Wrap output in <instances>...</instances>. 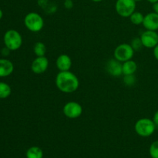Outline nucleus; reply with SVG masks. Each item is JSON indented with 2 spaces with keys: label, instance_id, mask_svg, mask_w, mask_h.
<instances>
[{
  "label": "nucleus",
  "instance_id": "nucleus-1",
  "mask_svg": "<svg viewBox=\"0 0 158 158\" xmlns=\"http://www.w3.org/2000/svg\"><path fill=\"white\" fill-rule=\"evenodd\" d=\"M56 86L58 89L64 94H72L77 91L80 86L78 77L71 71L58 73L55 80Z\"/></svg>",
  "mask_w": 158,
  "mask_h": 158
},
{
  "label": "nucleus",
  "instance_id": "nucleus-2",
  "mask_svg": "<svg viewBox=\"0 0 158 158\" xmlns=\"http://www.w3.org/2000/svg\"><path fill=\"white\" fill-rule=\"evenodd\" d=\"M156 128L157 127L153 120L149 118L139 119L134 125L135 132L142 137H148L151 136L154 133Z\"/></svg>",
  "mask_w": 158,
  "mask_h": 158
},
{
  "label": "nucleus",
  "instance_id": "nucleus-3",
  "mask_svg": "<svg viewBox=\"0 0 158 158\" xmlns=\"http://www.w3.org/2000/svg\"><path fill=\"white\" fill-rule=\"evenodd\" d=\"M24 25L28 30L32 32H39L44 26L43 18L39 13L32 12L28 13L24 18Z\"/></svg>",
  "mask_w": 158,
  "mask_h": 158
},
{
  "label": "nucleus",
  "instance_id": "nucleus-4",
  "mask_svg": "<svg viewBox=\"0 0 158 158\" xmlns=\"http://www.w3.org/2000/svg\"><path fill=\"white\" fill-rule=\"evenodd\" d=\"M3 40L6 47L11 51L17 50L23 45V37L21 34L15 29H9L6 31Z\"/></svg>",
  "mask_w": 158,
  "mask_h": 158
},
{
  "label": "nucleus",
  "instance_id": "nucleus-5",
  "mask_svg": "<svg viewBox=\"0 0 158 158\" xmlns=\"http://www.w3.org/2000/svg\"><path fill=\"white\" fill-rule=\"evenodd\" d=\"M134 49L131 44L122 43L117 46L114 51V58L118 61L123 63L132 60L134 56Z\"/></svg>",
  "mask_w": 158,
  "mask_h": 158
},
{
  "label": "nucleus",
  "instance_id": "nucleus-6",
  "mask_svg": "<svg viewBox=\"0 0 158 158\" xmlns=\"http://www.w3.org/2000/svg\"><path fill=\"white\" fill-rule=\"evenodd\" d=\"M117 13L123 18H128L136 10V2L134 0H117L115 4Z\"/></svg>",
  "mask_w": 158,
  "mask_h": 158
},
{
  "label": "nucleus",
  "instance_id": "nucleus-7",
  "mask_svg": "<svg viewBox=\"0 0 158 158\" xmlns=\"http://www.w3.org/2000/svg\"><path fill=\"white\" fill-rule=\"evenodd\" d=\"M63 113L67 118L77 119L83 114V107L78 102L69 101L63 106Z\"/></svg>",
  "mask_w": 158,
  "mask_h": 158
},
{
  "label": "nucleus",
  "instance_id": "nucleus-8",
  "mask_svg": "<svg viewBox=\"0 0 158 158\" xmlns=\"http://www.w3.org/2000/svg\"><path fill=\"white\" fill-rule=\"evenodd\" d=\"M143 47L154 49L158 44V35L157 31L145 30L140 36Z\"/></svg>",
  "mask_w": 158,
  "mask_h": 158
},
{
  "label": "nucleus",
  "instance_id": "nucleus-9",
  "mask_svg": "<svg viewBox=\"0 0 158 158\" xmlns=\"http://www.w3.org/2000/svg\"><path fill=\"white\" fill-rule=\"evenodd\" d=\"M49 64V60L46 56H36L31 63V70L37 75L43 74L48 69Z\"/></svg>",
  "mask_w": 158,
  "mask_h": 158
},
{
  "label": "nucleus",
  "instance_id": "nucleus-10",
  "mask_svg": "<svg viewBox=\"0 0 158 158\" xmlns=\"http://www.w3.org/2000/svg\"><path fill=\"white\" fill-rule=\"evenodd\" d=\"M106 72L110 76L114 77H120L123 75V71H122V63L118 61L116 59L110 60L106 63Z\"/></svg>",
  "mask_w": 158,
  "mask_h": 158
},
{
  "label": "nucleus",
  "instance_id": "nucleus-11",
  "mask_svg": "<svg viewBox=\"0 0 158 158\" xmlns=\"http://www.w3.org/2000/svg\"><path fill=\"white\" fill-rule=\"evenodd\" d=\"M143 27L147 30L157 31L158 30V14L156 12H150L144 15L143 24Z\"/></svg>",
  "mask_w": 158,
  "mask_h": 158
},
{
  "label": "nucleus",
  "instance_id": "nucleus-12",
  "mask_svg": "<svg viewBox=\"0 0 158 158\" xmlns=\"http://www.w3.org/2000/svg\"><path fill=\"white\" fill-rule=\"evenodd\" d=\"M56 65L57 69L61 72L69 71L73 65L72 59L67 54H61L57 57Z\"/></svg>",
  "mask_w": 158,
  "mask_h": 158
},
{
  "label": "nucleus",
  "instance_id": "nucleus-13",
  "mask_svg": "<svg viewBox=\"0 0 158 158\" xmlns=\"http://www.w3.org/2000/svg\"><path fill=\"white\" fill-rule=\"evenodd\" d=\"M13 63L6 59H0V77H6L12 73Z\"/></svg>",
  "mask_w": 158,
  "mask_h": 158
},
{
  "label": "nucleus",
  "instance_id": "nucleus-14",
  "mask_svg": "<svg viewBox=\"0 0 158 158\" xmlns=\"http://www.w3.org/2000/svg\"><path fill=\"white\" fill-rule=\"evenodd\" d=\"M137 69V64L135 61L132 60H127L122 63V71L123 75H132L135 74Z\"/></svg>",
  "mask_w": 158,
  "mask_h": 158
},
{
  "label": "nucleus",
  "instance_id": "nucleus-15",
  "mask_svg": "<svg viewBox=\"0 0 158 158\" xmlns=\"http://www.w3.org/2000/svg\"><path fill=\"white\" fill-rule=\"evenodd\" d=\"M26 157L27 158H43V150L39 147H31L26 151Z\"/></svg>",
  "mask_w": 158,
  "mask_h": 158
},
{
  "label": "nucleus",
  "instance_id": "nucleus-16",
  "mask_svg": "<svg viewBox=\"0 0 158 158\" xmlns=\"http://www.w3.org/2000/svg\"><path fill=\"white\" fill-rule=\"evenodd\" d=\"M33 52L36 56H44L46 53V46L42 42H37L33 46Z\"/></svg>",
  "mask_w": 158,
  "mask_h": 158
},
{
  "label": "nucleus",
  "instance_id": "nucleus-17",
  "mask_svg": "<svg viewBox=\"0 0 158 158\" xmlns=\"http://www.w3.org/2000/svg\"><path fill=\"white\" fill-rule=\"evenodd\" d=\"M12 89L8 83L0 82V99H6L11 95Z\"/></svg>",
  "mask_w": 158,
  "mask_h": 158
},
{
  "label": "nucleus",
  "instance_id": "nucleus-18",
  "mask_svg": "<svg viewBox=\"0 0 158 158\" xmlns=\"http://www.w3.org/2000/svg\"><path fill=\"white\" fill-rule=\"evenodd\" d=\"M130 20H131V23L135 26H139V25L143 24V18H144V15L140 12H133L131 15V16L129 17Z\"/></svg>",
  "mask_w": 158,
  "mask_h": 158
},
{
  "label": "nucleus",
  "instance_id": "nucleus-19",
  "mask_svg": "<svg viewBox=\"0 0 158 158\" xmlns=\"http://www.w3.org/2000/svg\"><path fill=\"white\" fill-rule=\"evenodd\" d=\"M150 155L152 158H158V140L153 142L150 147Z\"/></svg>",
  "mask_w": 158,
  "mask_h": 158
},
{
  "label": "nucleus",
  "instance_id": "nucleus-20",
  "mask_svg": "<svg viewBox=\"0 0 158 158\" xmlns=\"http://www.w3.org/2000/svg\"><path fill=\"white\" fill-rule=\"evenodd\" d=\"M123 81L126 86H133L136 83V77L134 74H132V75H124L123 76Z\"/></svg>",
  "mask_w": 158,
  "mask_h": 158
},
{
  "label": "nucleus",
  "instance_id": "nucleus-21",
  "mask_svg": "<svg viewBox=\"0 0 158 158\" xmlns=\"http://www.w3.org/2000/svg\"><path fill=\"white\" fill-rule=\"evenodd\" d=\"M131 46L133 47V49H134V51H138L143 47V44L141 43V40L140 38H134V40L131 41Z\"/></svg>",
  "mask_w": 158,
  "mask_h": 158
},
{
  "label": "nucleus",
  "instance_id": "nucleus-22",
  "mask_svg": "<svg viewBox=\"0 0 158 158\" xmlns=\"http://www.w3.org/2000/svg\"><path fill=\"white\" fill-rule=\"evenodd\" d=\"M64 6L66 9H71L73 6V4L72 0H65Z\"/></svg>",
  "mask_w": 158,
  "mask_h": 158
},
{
  "label": "nucleus",
  "instance_id": "nucleus-23",
  "mask_svg": "<svg viewBox=\"0 0 158 158\" xmlns=\"http://www.w3.org/2000/svg\"><path fill=\"white\" fill-rule=\"evenodd\" d=\"M153 121H154V123H155L156 127H158V110L156 111L155 113H154V117H153Z\"/></svg>",
  "mask_w": 158,
  "mask_h": 158
},
{
  "label": "nucleus",
  "instance_id": "nucleus-24",
  "mask_svg": "<svg viewBox=\"0 0 158 158\" xmlns=\"http://www.w3.org/2000/svg\"><path fill=\"white\" fill-rule=\"evenodd\" d=\"M154 56L158 61V44L154 48Z\"/></svg>",
  "mask_w": 158,
  "mask_h": 158
},
{
  "label": "nucleus",
  "instance_id": "nucleus-25",
  "mask_svg": "<svg viewBox=\"0 0 158 158\" xmlns=\"http://www.w3.org/2000/svg\"><path fill=\"white\" fill-rule=\"evenodd\" d=\"M153 10H154V12L158 14V2L153 4Z\"/></svg>",
  "mask_w": 158,
  "mask_h": 158
},
{
  "label": "nucleus",
  "instance_id": "nucleus-26",
  "mask_svg": "<svg viewBox=\"0 0 158 158\" xmlns=\"http://www.w3.org/2000/svg\"><path fill=\"white\" fill-rule=\"evenodd\" d=\"M148 1L149 2L154 4V3H155V2H158V0H148Z\"/></svg>",
  "mask_w": 158,
  "mask_h": 158
},
{
  "label": "nucleus",
  "instance_id": "nucleus-27",
  "mask_svg": "<svg viewBox=\"0 0 158 158\" xmlns=\"http://www.w3.org/2000/svg\"><path fill=\"white\" fill-rule=\"evenodd\" d=\"M2 16H3V12H2V11L1 9H0V20L2 19Z\"/></svg>",
  "mask_w": 158,
  "mask_h": 158
},
{
  "label": "nucleus",
  "instance_id": "nucleus-28",
  "mask_svg": "<svg viewBox=\"0 0 158 158\" xmlns=\"http://www.w3.org/2000/svg\"><path fill=\"white\" fill-rule=\"evenodd\" d=\"M93 2H100L103 1V0H92Z\"/></svg>",
  "mask_w": 158,
  "mask_h": 158
},
{
  "label": "nucleus",
  "instance_id": "nucleus-29",
  "mask_svg": "<svg viewBox=\"0 0 158 158\" xmlns=\"http://www.w3.org/2000/svg\"><path fill=\"white\" fill-rule=\"evenodd\" d=\"M134 1H135L136 2H140V1H142V0H134Z\"/></svg>",
  "mask_w": 158,
  "mask_h": 158
},
{
  "label": "nucleus",
  "instance_id": "nucleus-30",
  "mask_svg": "<svg viewBox=\"0 0 158 158\" xmlns=\"http://www.w3.org/2000/svg\"><path fill=\"white\" fill-rule=\"evenodd\" d=\"M157 35H158V32H157Z\"/></svg>",
  "mask_w": 158,
  "mask_h": 158
}]
</instances>
